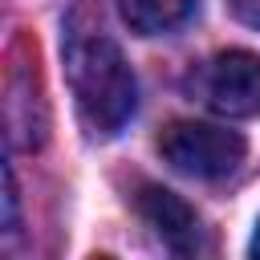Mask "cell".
<instances>
[{
  "mask_svg": "<svg viewBox=\"0 0 260 260\" xmlns=\"http://www.w3.org/2000/svg\"><path fill=\"white\" fill-rule=\"evenodd\" d=\"M61 53L81 122L93 134H118L138 102V85L118 41L102 28V20L89 8H77L65 20Z\"/></svg>",
  "mask_w": 260,
  "mask_h": 260,
  "instance_id": "1",
  "label": "cell"
},
{
  "mask_svg": "<svg viewBox=\"0 0 260 260\" xmlns=\"http://www.w3.org/2000/svg\"><path fill=\"white\" fill-rule=\"evenodd\" d=\"M158 154L191 179H223L244 162V138L211 122H171L158 134Z\"/></svg>",
  "mask_w": 260,
  "mask_h": 260,
  "instance_id": "2",
  "label": "cell"
},
{
  "mask_svg": "<svg viewBox=\"0 0 260 260\" xmlns=\"http://www.w3.org/2000/svg\"><path fill=\"white\" fill-rule=\"evenodd\" d=\"M199 102L223 118H252L260 114V57L248 49H228L203 61L191 77Z\"/></svg>",
  "mask_w": 260,
  "mask_h": 260,
  "instance_id": "3",
  "label": "cell"
},
{
  "mask_svg": "<svg viewBox=\"0 0 260 260\" xmlns=\"http://www.w3.org/2000/svg\"><path fill=\"white\" fill-rule=\"evenodd\" d=\"M134 207H138V215L158 232V240H162L171 252H179V256L207 252V240H203L199 215H195L191 203H183L175 191L154 187V183H142L138 195H134Z\"/></svg>",
  "mask_w": 260,
  "mask_h": 260,
  "instance_id": "4",
  "label": "cell"
},
{
  "mask_svg": "<svg viewBox=\"0 0 260 260\" xmlns=\"http://www.w3.org/2000/svg\"><path fill=\"white\" fill-rule=\"evenodd\" d=\"M122 20L138 32V37H158L171 32L175 24H183L195 8V0H114Z\"/></svg>",
  "mask_w": 260,
  "mask_h": 260,
  "instance_id": "5",
  "label": "cell"
},
{
  "mask_svg": "<svg viewBox=\"0 0 260 260\" xmlns=\"http://www.w3.org/2000/svg\"><path fill=\"white\" fill-rule=\"evenodd\" d=\"M232 12H236L244 24L260 28V0H232Z\"/></svg>",
  "mask_w": 260,
  "mask_h": 260,
  "instance_id": "6",
  "label": "cell"
},
{
  "mask_svg": "<svg viewBox=\"0 0 260 260\" xmlns=\"http://www.w3.org/2000/svg\"><path fill=\"white\" fill-rule=\"evenodd\" d=\"M248 252H252V256H260V223H256V236H252V244H248Z\"/></svg>",
  "mask_w": 260,
  "mask_h": 260,
  "instance_id": "7",
  "label": "cell"
}]
</instances>
